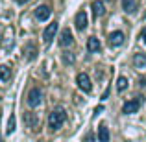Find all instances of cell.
<instances>
[{"instance_id": "4fadbf2b", "label": "cell", "mask_w": 146, "mask_h": 142, "mask_svg": "<svg viewBox=\"0 0 146 142\" xmlns=\"http://www.w3.org/2000/svg\"><path fill=\"white\" fill-rule=\"evenodd\" d=\"M133 63H135V68H144L146 67V53H135Z\"/></svg>"}, {"instance_id": "5bb4252c", "label": "cell", "mask_w": 146, "mask_h": 142, "mask_svg": "<svg viewBox=\"0 0 146 142\" xmlns=\"http://www.w3.org/2000/svg\"><path fill=\"white\" fill-rule=\"evenodd\" d=\"M122 7H124L126 13H133L137 7V2L135 0H122Z\"/></svg>"}, {"instance_id": "5b68a950", "label": "cell", "mask_w": 146, "mask_h": 142, "mask_svg": "<svg viewBox=\"0 0 146 142\" xmlns=\"http://www.w3.org/2000/svg\"><path fill=\"white\" fill-rule=\"evenodd\" d=\"M56 33H57V22H50L48 28L44 30V33H43V39H44V43H46V46L52 43V39L56 37Z\"/></svg>"}, {"instance_id": "9c48e42d", "label": "cell", "mask_w": 146, "mask_h": 142, "mask_svg": "<svg viewBox=\"0 0 146 142\" xmlns=\"http://www.w3.org/2000/svg\"><path fill=\"white\" fill-rule=\"evenodd\" d=\"M50 15H52V9H50L48 6H39L35 9V17L39 18V20H46Z\"/></svg>"}, {"instance_id": "7c38bea8", "label": "cell", "mask_w": 146, "mask_h": 142, "mask_svg": "<svg viewBox=\"0 0 146 142\" xmlns=\"http://www.w3.org/2000/svg\"><path fill=\"white\" fill-rule=\"evenodd\" d=\"M87 50H89L91 53H94V52L100 50V41L96 37H89V41H87Z\"/></svg>"}, {"instance_id": "30bf717a", "label": "cell", "mask_w": 146, "mask_h": 142, "mask_svg": "<svg viewBox=\"0 0 146 142\" xmlns=\"http://www.w3.org/2000/svg\"><path fill=\"white\" fill-rule=\"evenodd\" d=\"M98 140L100 142H107L109 140V129H107L106 124H100V127H98Z\"/></svg>"}, {"instance_id": "6da1fadb", "label": "cell", "mask_w": 146, "mask_h": 142, "mask_svg": "<svg viewBox=\"0 0 146 142\" xmlns=\"http://www.w3.org/2000/svg\"><path fill=\"white\" fill-rule=\"evenodd\" d=\"M65 120H67V114H65L63 109H56V111H52V113L48 114V125L52 129H59Z\"/></svg>"}, {"instance_id": "ba28073f", "label": "cell", "mask_w": 146, "mask_h": 142, "mask_svg": "<svg viewBox=\"0 0 146 142\" xmlns=\"http://www.w3.org/2000/svg\"><path fill=\"white\" fill-rule=\"evenodd\" d=\"M74 22H76V28H78V30H85L87 28V13H85V11H78Z\"/></svg>"}, {"instance_id": "e0dca14e", "label": "cell", "mask_w": 146, "mask_h": 142, "mask_svg": "<svg viewBox=\"0 0 146 142\" xmlns=\"http://www.w3.org/2000/svg\"><path fill=\"white\" fill-rule=\"evenodd\" d=\"M24 118H26V124H28V125H33V127L37 125V116L33 113H26Z\"/></svg>"}, {"instance_id": "d6986e66", "label": "cell", "mask_w": 146, "mask_h": 142, "mask_svg": "<svg viewBox=\"0 0 146 142\" xmlns=\"http://www.w3.org/2000/svg\"><path fill=\"white\" fill-rule=\"evenodd\" d=\"M63 61L67 65H72V63H74V53H72V52H63Z\"/></svg>"}, {"instance_id": "ffe728a7", "label": "cell", "mask_w": 146, "mask_h": 142, "mask_svg": "<svg viewBox=\"0 0 146 142\" xmlns=\"http://www.w3.org/2000/svg\"><path fill=\"white\" fill-rule=\"evenodd\" d=\"M139 37H141V41H143V43L146 44V28H143V32H141V35H139Z\"/></svg>"}, {"instance_id": "52a82bcc", "label": "cell", "mask_w": 146, "mask_h": 142, "mask_svg": "<svg viewBox=\"0 0 146 142\" xmlns=\"http://www.w3.org/2000/svg\"><path fill=\"white\" fill-rule=\"evenodd\" d=\"M122 43H124V33H122V32L109 33V44H111V46H120Z\"/></svg>"}, {"instance_id": "8fae6325", "label": "cell", "mask_w": 146, "mask_h": 142, "mask_svg": "<svg viewBox=\"0 0 146 142\" xmlns=\"http://www.w3.org/2000/svg\"><path fill=\"white\" fill-rule=\"evenodd\" d=\"M93 13H94V17H102V15L106 13V6H104V2H100V0L93 2Z\"/></svg>"}, {"instance_id": "ac0fdd59", "label": "cell", "mask_w": 146, "mask_h": 142, "mask_svg": "<svg viewBox=\"0 0 146 142\" xmlns=\"http://www.w3.org/2000/svg\"><path fill=\"white\" fill-rule=\"evenodd\" d=\"M13 131H15V116L11 114V116H9V120H7V127H6V133H7V135H11Z\"/></svg>"}, {"instance_id": "3957f363", "label": "cell", "mask_w": 146, "mask_h": 142, "mask_svg": "<svg viewBox=\"0 0 146 142\" xmlns=\"http://www.w3.org/2000/svg\"><path fill=\"white\" fill-rule=\"evenodd\" d=\"M41 102H43V90L37 89V87H33V89L28 92V105L30 107H37Z\"/></svg>"}, {"instance_id": "7a4b0ae2", "label": "cell", "mask_w": 146, "mask_h": 142, "mask_svg": "<svg viewBox=\"0 0 146 142\" xmlns=\"http://www.w3.org/2000/svg\"><path fill=\"white\" fill-rule=\"evenodd\" d=\"M141 105H143V96H137L135 100H128V102H126L124 105H122V113H124V114L137 113Z\"/></svg>"}, {"instance_id": "8992f818", "label": "cell", "mask_w": 146, "mask_h": 142, "mask_svg": "<svg viewBox=\"0 0 146 142\" xmlns=\"http://www.w3.org/2000/svg\"><path fill=\"white\" fill-rule=\"evenodd\" d=\"M72 43H74V39H72V32L68 28H65L63 32H61V37H59V46H70Z\"/></svg>"}, {"instance_id": "44dd1931", "label": "cell", "mask_w": 146, "mask_h": 142, "mask_svg": "<svg viewBox=\"0 0 146 142\" xmlns=\"http://www.w3.org/2000/svg\"><path fill=\"white\" fill-rule=\"evenodd\" d=\"M17 2H19V4H24V2H28V0H17Z\"/></svg>"}, {"instance_id": "2e32d148", "label": "cell", "mask_w": 146, "mask_h": 142, "mask_svg": "<svg viewBox=\"0 0 146 142\" xmlns=\"http://www.w3.org/2000/svg\"><path fill=\"white\" fill-rule=\"evenodd\" d=\"M126 89H128V79H126L124 76H120V78L117 79V90L118 92H124Z\"/></svg>"}, {"instance_id": "9a60e30c", "label": "cell", "mask_w": 146, "mask_h": 142, "mask_svg": "<svg viewBox=\"0 0 146 142\" xmlns=\"http://www.w3.org/2000/svg\"><path fill=\"white\" fill-rule=\"evenodd\" d=\"M9 78H11L9 67H6V65H0V79H2V81H7Z\"/></svg>"}, {"instance_id": "277c9868", "label": "cell", "mask_w": 146, "mask_h": 142, "mask_svg": "<svg viewBox=\"0 0 146 142\" xmlns=\"http://www.w3.org/2000/svg\"><path fill=\"white\" fill-rule=\"evenodd\" d=\"M76 83H78V87L83 90V92H91V89H93V87H91L89 76L83 74V72H82V74H78V78H76Z\"/></svg>"}]
</instances>
